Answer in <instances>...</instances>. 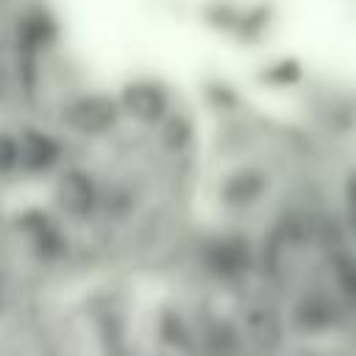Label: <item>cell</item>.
<instances>
[{"label":"cell","instance_id":"obj_1","mask_svg":"<svg viewBox=\"0 0 356 356\" xmlns=\"http://www.w3.org/2000/svg\"><path fill=\"white\" fill-rule=\"evenodd\" d=\"M153 298L136 275L11 203L0 253V356H150Z\"/></svg>","mask_w":356,"mask_h":356},{"label":"cell","instance_id":"obj_2","mask_svg":"<svg viewBox=\"0 0 356 356\" xmlns=\"http://www.w3.org/2000/svg\"><path fill=\"white\" fill-rule=\"evenodd\" d=\"M150 356H267V353L225 339H159Z\"/></svg>","mask_w":356,"mask_h":356},{"label":"cell","instance_id":"obj_3","mask_svg":"<svg viewBox=\"0 0 356 356\" xmlns=\"http://www.w3.org/2000/svg\"><path fill=\"white\" fill-rule=\"evenodd\" d=\"M8 211L11 203L6 197H0V253H3V239H6V225H8Z\"/></svg>","mask_w":356,"mask_h":356}]
</instances>
